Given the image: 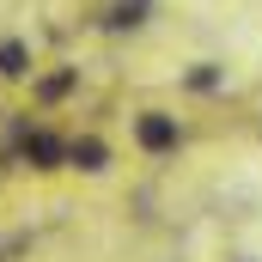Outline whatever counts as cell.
I'll return each mask as SVG.
<instances>
[{"label": "cell", "mask_w": 262, "mask_h": 262, "mask_svg": "<svg viewBox=\"0 0 262 262\" xmlns=\"http://www.w3.org/2000/svg\"><path fill=\"white\" fill-rule=\"evenodd\" d=\"M134 146H140V152H152V159L177 152V146H183L177 116H165V110H140V116H134Z\"/></svg>", "instance_id": "6da1fadb"}, {"label": "cell", "mask_w": 262, "mask_h": 262, "mask_svg": "<svg viewBox=\"0 0 262 262\" xmlns=\"http://www.w3.org/2000/svg\"><path fill=\"white\" fill-rule=\"evenodd\" d=\"M25 159L37 165V171H61L67 165V140L49 128H25Z\"/></svg>", "instance_id": "7a4b0ae2"}, {"label": "cell", "mask_w": 262, "mask_h": 262, "mask_svg": "<svg viewBox=\"0 0 262 262\" xmlns=\"http://www.w3.org/2000/svg\"><path fill=\"white\" fill-rule=\"evenodd\" d=\"M67 165L85 171V177H98V171H110V146H104L98 134H73V140H67Z\"/></svg>", "instance_id": "3957f363"}, {"label": "cell", "mask_w": 262, "mask_h": 262, "mask_svg": "<svg viewBox=\"0 0 262 262\" xmlns=\"http://www.w3.org/2000/svg\"><path fill=\"white\" fill-rule=\"evenodd\" d=\"M31 73V43L25 37H0V79H25Z\"/></svg>", "instance_id": "277c9868"}, {"label": "cell", "mask_w": 262, "mask_h": 262, "mask_svg": "<svg viewBox=\"0 0 262 262\" xmlns=\"http://www.w3.org/2000/svg\"><path fill=\"white\" fill-rule=\"evenodd\" d=\"M79 85V67H61V73H43L37 79V104H61L67 92Z\"/></svg>", "instance_id": "5b68a950"}, {"label": "cell", "mask_w": 262, "mask_h": 262, "mask_svg": "<svg viewBox=\"0 0 262 262\" xmlns=\"http://www.w3.org/2000/svg\"><path fill=\"white\" fill-rule=\"evenodd\" d=\"M183 85H189V92H220V85H226V67L220 61H195L183 73Z\"/></svg>", "instance_id": "8992f818"}, {"label": "cell", "mask_w": 262, "mask_h": 262, "mask_svg": "<svg viewBox=\"0 0 262 262\" xmlns=\"http://www.w3.org/2000/svg\"><path fill=\"white\" fill-rule=\"evenodd\" d=\"M140 12H146V0H116V6H110V25H116V31H134Z\"/></svg>", "instance_id": "52a82bcc"}]
</instances>
